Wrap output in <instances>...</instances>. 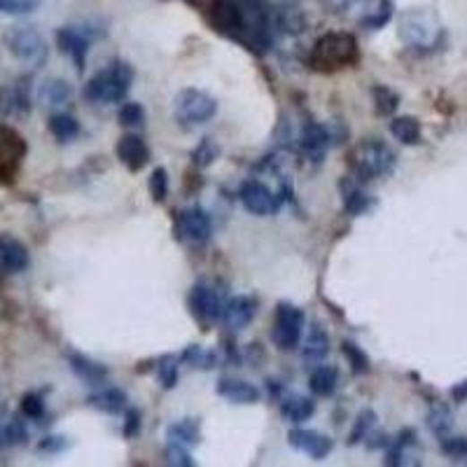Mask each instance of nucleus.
I'll use <instances>...</instances> for the list:
<instances>
[{"label":"nucleus","mask_w":467,"mask_h":467,"mask_svg":"<svg viewBox=\"0 0 467 467\" xmlns=\"http://www.w3.org/2000/svg\"><path fill=\"white\" fill-rule=\"evenodd\" d=\"M215 113H218V101H215V96H211L203 89H183V91H177L176 101H173L176 122L185 129L206 125L215 117Z\"/></svg>","instance_id":"nucleus-4"},{"label":"nucleus","mask_w":467,"mask_h":467,"mask_svg":"<svg viewBox=\"0 0 467 467\" xmlns=\"http://www.w3.org/2000/svg\"><path fill=\"white\" fill-rule=\"evenodd\" d=\"M211 24L218 33L231 38V40L243 42V38H246V17H243V7L238 0H213Z\"/></svg>","instance_id":"nucleus-10"},{"label":"nucleus","mask_w":467,"mask_h":467,"mask_svg":"<svg viewBox=\"0 0 467 467\" xmlns=\"http://www.w3.org/2000/svg\"><path fill=\"white\" fill-rule=\"evenodd\" d=\"M71 446V442L65 437H61V435H49V437H42L40 444H38V451H42V454H61V451H65Z\"/></svg>","instance_id":"nucleus-43"},{"label":"nucleus","mask_w":467,"mask_h":467,"mask_svg":"<svg viewBox=\"0 0 467 467\" xmlns=\"http://www.w3.org/2000/svg\"><path fill=\"white\" fill-rule=\"evenodd\" d=\"M451 397H454V402L458 404L467 402V379L461 381V384H455L454 388H451Z\"/></svg>","instance_id":"nucleus-46"},{"label":"nucleus","mask_w":467,"mask_h":467,"mask_svg":"<svg viewBox=\"0 0 467 467\" xmlns=\"http://www.w3.org/2000/svg\"><path fill=\"white\" fill-rule=\"evenodd\" d=\"M342 353L343 358H346V362L350 365V369H353V374L372 372V360H369V355H367L355 342H343Z\"/></svg>","instance_id":"nucleus-32"},{"label":"nucleus","mask_w":467,"mask_h":467,"mask_svg":"<svg viewBox=\"0 0 467 467\" xmlns=\"http://www.w3.org/2000/svg\"><path fill=\"white\" fill-rule=\"evenodd\" d=\"M372 99L374 113L379 115V117H391L397 110V106H400V96H397L391 87H385V84H376V87L372 89Z\"/></svg>","instance_id":"nucleus-30"},{"label":"nucleus","mask_w":467,"mask_h":467,"mask_svg":"<svg viewBox=\"0 0 467 467\" xmlns=\"http://www.w3.org/2000/svg\"><path fill=\"white\" fill-rule=\"evenodd\" d=\"M238 199H241L243 208L253 215H276L283 206V199L278 195H273L264 183L260 180H246L238 190Z\"/></svg>","instance_id":"nucleus-12"},{"label":"nucleus","mask_w":467,"mask_h":467,"mask_svg":"<svg viewBox=\"0 0 467 467\" xmlns=\"http://www.w3.org/2000/svg\"><path fill=\"white\" fill-rule=\"evenodd\" d=\"M428 428H430L437 437H444V435H449V430L454 428V414H451V409L442 402H435L428 411Z\"/></svg>","instance_id":"nucleus-31"},{"label":"nucleus","mask_w":467,"mask_h":467,"mask_svg":"<svg viewBox=\"0 0 467 467\" xmlns=\"http://www.w3.org/2000/svg\"><path fill=\"white\" fill-rule=\"evenodd\" d=\"M134 82V68L126 61H110L82 89V99L94 106H113L125 101Z\"/></svg>","instance_id":"nucleus-1"},{"label":"nucleus","mask_w":467,"mask_h":467,"mask_svg":"<svg viewBox=\"0 0 467 467\" xmlns=\"http://www.w3.org/2000/svg\"><path fill=\"white\" fill-rule=\"evenodd\" d=\"M334 131L330 129L327 125H318V122H308L307 126L302 129V152L307 154L308 160L320 161L325 157V152L330 150V145L334 143Z\"/></svg>","instance_id":"nucleus-18"},{"label":"nucleus","mask_w":467,"mask_h":467,"mask_svg":"<svg viewBox=\"0 0 467 467\" xmlns=\"http://www.w3.org/2000/svg\"><path fill=\"white\" fill-rule=\"evenodd\" d=\"M157 379H160L161 388H166V391L176 388L177 365H176V360H173V358H161L160 365H157Z\"/></svg>","instance_id":"nucleus-41"},{"label":"nucleus","mask_w":467,"mask_h":467,"mask_svg":"<svg viewBox=\"0 0 467 467\" xmlns=\"http://www.w3.org/2000/svg\"><path fill=\"white\" fill-rule=\"evenodd\" d=\"M119 125L126 126V129H143L145 122H148V115H145V108L136 101H129L119 108Z\"/></svg>","instance_id":"nucleus-34"},{"label":"nucleus","mask_w":467,"mask_h":467,"mask_svg":"<svg viewBox=\"0 0 467 467\" xmlns=\"http://www.w3.org/2000/svg\"><path fill=\"white\" fill-rule=\"evenodd\" d=\"M304 325H307V316H304L302 308L290 302H281L276 308V318H273V343L278 349L292 350L302 342Z\"/></svg>","instance_id":"nucleus-7"},{"label":"nucleus","mask_w":467,"mask_h":467,"mask_svg":"<svg viewBox=\"0 0 467 467\" xmlns=\"http://www.w3.org/2000/svg\"><path fill=\"white\" fill-rule=\"evenodd\" d=\"M257 308L260 302L250 295H237L227 299L225 304V314H222V323L225 327H229L231 332H241L243 327H248L250 323L257 316Z\"/></svg>","instance_id":"nucleus-16"},{"label":"nucleus","mask_w":467,"mask_h":467,"mask_svg":"<svg viewBox=\"0 0 467 467\" xmlns=\"http://www.w3.org/2000/svg\"><path fill=\"white\" fill-rule=\"evenodd\" d=\"M19 409H22V416L29 420H42L45 419V411H48V407H45V397L40 395V393H26L24 397H22V402H19Z\"/></svg>","instance_id":"nucleus-35"},{"label":"nucleus","mask_w":467,"mask_h":467,"mask_svg":"<svg viewBox=\"0 0 467 467\" xmlns=\"http://www.w3.org/2000/svg\"><path fill=\"white\" fill-rule=\"evenodd\" d=\"M339 187H342L343 192V208H346V213L349 215H365L367 211H372L374 208L372 195L362 190L355 177L353 180L346 177Z\"/></svg>","instance_id":"nucleus-22"},{"label":"nucleus","mask_w":467,"mask_h":467,"mask_svg":"<svg viewBox=\"0 0 467 467\" xmlns=\"http://www.w3.org/2000/svg\"><path fill=\"white\" fill-rule=\"evenodd\" d=\"M106 30H99V26H61L56 29V48L65 54V56H71V61L75 64L77 73L84 71V65H87V56H89V45L96 40V38H101Z\"/></svg>","instance_id":"nucleus-6"},{"label":"nucleus","mask_w":467,"mask_h":467,"mask_svg":"<svg viewBox=\"0 0 467 467\" xmlns=\"http://www.w3.org/2000/svg\"><path fill=\"white\" fill-rule=\"evenodd\" d=\"M40 0H0V14L7 17H22V14L36 13Z\"/></svg>","instance_id":"nucleus-39"},{"label":"nucleus","mask_w":467,"mask_h":467,"mask_svg":"<svg viewBox=\"0 0 467 467\" xmlns=\"http://www.w3.org/2000/svg\"><path fill=\"white\" fill-rule=\"evenodd\" d=\"M281 414L290 423H304L316 414V402L304 395H285L281 402Z\"/></svg>","instance_id":"nucleus-25"},{"label":"nucleus","mask_w":467,"mask_h":467,"mask_svg":"<svg viewBox=\"0 0 467 467\" xmlns=\"http://www.w3.org/2000/svg\"><path fill=\"white\" fill-rule=\"evenodd\" d=\"M164 455H166V463H169V465H180V467L195 465V458H192V454L187 451V446H183V444L169 442Z\"/></svg>","instance_id":"nucleus-40"},{"label":"nucleus","mask_w":467,"mask_h":467,"mask_svg":"<svg viewBox=\"0 0 467 467\" xmlns=\"http://www.w3.org/2000/svg\"><path fill=\"white\" fill-rule=\"evenodd\" d=\"M5 444V435H3V428H0V446Z\"/></svg>","instance_id":"nucleus-47"},{"label":"nucleus","mask_w":467,"mask_h":467,"mask_svg":"<svg viewBox=\"0 0 467 467\" xmlns=\"http://www.w3.org/2000/svg\"><path fill=\"white\" fill-rule=\"evenodd\" d=\"M227 297L211 283H196L190 290V311L202 325L222 323Z\"/></svg>","instance_id":"nucleus-9"},{"label":"nucleus","mask_w":467,"mask_h":467,"mask_svg":"<svg viewBox=\"0 0 467 467\" xmlns=\"http://www.w3.org/2000/svg\"><path fill=\"white\" fill-rule=\"evenodd\" d=\"M374 423H376V414H374L372 409H362L360 414H358V419H355L353 428H350V435H349L350 446L358 442H362V439L369 435V430L374 428Z\"/></svg>","instance_id":"nucleus-37"},{"label":"nucleus","mask_w":467,"mask_h":467,"mask_svg":"<svg viewBox=\"0 0 467 467\" xmlns=\"http://www.w3.org/2000/svg\"><path fill=\"white\" fill-rule=\"evenodd\" d=\"M439 449H442L446 458H454V461L467 458V437H446L444 435L442 442H439Z\"/></svg>","instance_id":"nucleus-42"},{"label":"nucleus","mask_w":467,"mask_h":467,"mask_svg":"<svg viewBox=\"0 0 467 467\" xmlns=\"http://www.w3.org/2000/svg\"><path fill=\"white\" fill-rule=\"evenodd\" d=\"M30 266V253L13 234H0V276L26 272Z\"/></svg>","instance_id":"nucleus-13"},{"label":"nucleus","mask_w":467,"mask_h":467,"mask_svg":"<svg viewBox=\"0 0 467 467\" xmlns=\"http://www.w3.org/2000/svg\"><path fill=\"white\" fill-rule=\"evenodd\" d=\"M26 157L24 136L0 122V185H13Z\"/></svg>","instance_id":"nucleus-8"},{"label":"nucleus","mask_w":467,"mask_h":467,"mask_svg":"<svg viewBox=\"0 0 467 467\" xmlns=\"http://www.w3.org/2000/svg\"><path fill=\"white\" fill-rule=\"evenodd\" d=\"M150 196H152L154 203H164L166 196H169V173L166 169H154L152 176H150Z\"/></svg>","instance_id":"nucleus-38"},{"label":"nucleus","mask_w":467,"mask_h":467,"mask_svg":"<svg viewBox=\"0 0 467 467\" xmlns=\"http://www.w3.org/2000/svg\"><path fill=\"white\" fill-rule=\"evenodd\" d=\"M48 126L49 134L59 143H71L80 136V122L68 113H54Z\"/></svg>","instance_id":"nucleus-29"},{"label":"nucleus","mask_w":467,"mask_h":467,"mask_svg":"<svg viewBox=\"0 0 467 467\" xmlns=\"http://www.w3.org/2000/svg\"><path fill=\"white\" fill-rule=\"evenodd\" d=\"M115 154L131 173L143 171L150 164L148 143L143 141L138 134H126V136L119 138L117 145H115Z\"/></svg>","instance_id":"nucleus-17"},{"label":"nucleus","mask_w":467,"mask_h":467,"mask_svg":"<svg viewBox=\"0 0 467 467\" xmlns=\"http://www.w3.org/2000/svg\"><path fill=\"white\" fill-rule=\"evenodd\" d=\"M218 395L231 404H257L262 400V391L257 385L241 379H222L218 384Z\"/></svg>","instance_id":"nucleus-21"},{"label":"nucleus","mask_w":467,"mask_h":467,"mask_svg":"<svg viewBox=\"0 0 467 467\" xmlns=\"http://www.w3.org/2000/svg\"><path fill=\"white\" fill-rule=\"evenodd\" d=\"M87 404L96 411H103V414H110V416H117L122 411H126L129 407V397L122 388L117 385H108V388H99L96 393L87 397Z\"/></svg>","instance_id":"nucleus-20"},{"label":"nucleus","mask_w":467,"mask_h":467,"mask_svg":"<svg viewBox=\"0 0 467 467\" xmlns=\"http://www.w3.org/2000/svg\"><path fill=\"white\" fill-rule=\"evenodd\" d=\"M180 362L196 367V369H213V367H218V355L213 350L202 349V346H187L180 355Z\"/></svg>","instance_id":"nucleus-33"},{"label":"nucleus","mask_w":467,"mask_h":467,"mask_svg":"<svg viewBox=\"0 0 467 467\" xmlns=\"http://www.w3.org/2000/svg\"><path fill=\"white\" fill-rule=\"evenodd\" d=\"M391 134L395 141H400L402 145H419L423 134H420V122L411 115H402V117H395L391 122Z\"/></svg>","instance_id":"nucleus-27"},{"label":"nucleus","mask_w":467,"mask_h":467,"mask_svg":"<svg viewBox=\"0 0 467 467\" xmlns=\"http://www.w3.org/2000/svg\"><path fill=\"white\" fill-rule=\"evenodd\" d=\"M327 353H330V334L316 323V325L308 327L307 339H304V349H302L304 360L320 365V362L327 358Z\"/></svg>","instance_id":"nucleus-23"},{"label":"nucleus","mask_w":467,"mask_h":467,"mask_svg":"<svg viewBox=\"0 0 467 467\" xmlns=\"http://www.w3.org/2000/svg\"><path fill=\"white\" fill-rule=\"evenodd\" d=\"M73 89L65 80H48L40 87V101L48 108H61L71 101Z\"/></svg>","instance_id":"nucleus-28"},{"label":"nucleus","mask_w":467,"mask_h":467,"mask_svg":"<svg viewBox=\"0 0 467 467\" xmlns=\"http://www.w3.org/2000/svg\"><path fill=\"white\" fill-rule=\"evenodd\" d=\"M68 365H71V372L75 374L77 379L89 385H96V388L101 384H106L108 376H110L106 365L91 360V358H87V355L82 353H75V350L68 353Z\"/></svg>","instance_id":"nucleus-19"},{"label":"nucleus","mask_w":467,"mask_h":467,"mask_svg":"<svg viewBox=\"0 0 467 467\" xmlns=\"http://www.w3.org/2000/svg\"><path fill=\"white\" fill-rule=\"evenodd\" d=\"M166 435H169V442L183 444V446H196V444L202 442V426L195 419H180L169 426Z\"/></svg>","instance_id":"nucleus-26"},{"label":"nucleus","mask_w":467,"mask_h":467,"mask_svg":"<svg viewBox=\"0 0 467 467\" xmlns=\"http://www.w3.org/2000/svg\"><path fill=\"white\" fill-rule=\"evenodd\" d=\"M360 61V49L350 33H325L311 49L308 64L318 73H337Z\"/></svg>","instance_id":"nucleus-2"},{"label":"nucleus","mask_w":467,"mask_h":467,"mask_svg":"<svg viewBox=\"0 0 467 467\" xmlns=\"http://www.w3.org/2000/svg\"><path fill=\"white\" fill-rule=\"evenodd\" d=\"M288 442H290L292 449L299 451V454L311 455L314 461H323V458H327L332 446H334L327 435H320V432L308 430V428H295V430H290Z\"/></svg>","instance_id":"nucleus-15"},{"label":"nucleus","mask_w":467,"mask_h":467,"mask_svg":"<svg viewBox=\"0 0 467 467\" xmlns=\"http://www.w3.org/2000/svg\"><path fill=\"white\" fill-rule=\"evenodd\" d=\"M141 411L138 409H131L126 407V414H125V428H122V435L126 439H134L138 437V432H141Z\"/></svg>","instance_id":"nucleus-44"},{"label":"nucleus","mask_w":467,"mask_h":467,"mask_svg":"<svg viewBox=\"0 0 467 467\" xmlns=\"http://www.w3.org/2000/svg\"><path fill=\"white\" fill-rule=\"evenodd\" d=\"M176 234L180 241L190 243V246L206 243L211 234H213V220H211V215L203 208H185L176 218Z\"/></svg>","instance_id":"nucleus-11"},{"label":"nucleus","mask_w":467,"mask_h":467,"mask_svg":"<svg viewBox=\"0 0 467 467\" xmlns=\"http://www.w3.org/2000/svg\"><path fill=\"white\" fill-rule=\"evenodd\" d=\"M339 385V369L332 365H318L308 376V388L316 397H330Z\"/></svg>","instance_id":"nucleus-24"},{"label":"nucleus","mask_w":467,"mask_h":467,"mask_svg":"<svg viewBox=\"0 0 467 467\" xmlns=\"http://www.w3.org/2000/svg\"><path fill=\"white\" fill-rule=\"evenodd\" d=\"M33 110V99H30V87L24 82L0 87V117L24 119Z\"/></svg>","instance_id":"nucleus-14"},{"label":"nucleus","mask_w":467,"mask_h":467,"mask_svg":"<svg viewBox=\"0 0 467 467\" xmlns=\"http://www.w3.org/2000/svg\"><path fill=\"white\" fill-rule=\"evenodd\" d=\"M5 42L14 59L24 61V64L33 65V68H40V65L48 64V42L33 26H17V29L7 33Z\"/></svg>","instance_id":"nucleus-5"},{"label":"nucleus","mask_w":467,"mask_h":467,"mask_svg":"<svg viewBox=\"0 0 467 467\" xmlns=\"http://www.w3.org/2000/svg\"><path fill=\"white\" fill-rule=\"evenodd\" d=\"M215 157H218V148H215L213 143L208 141V138L202 143V145H199V148L195 150V161H196V164H199V166L213 164Z\"/></svg>","instance_id":"nucleus-45"},{"label":"nucleus","mask_w":467,"mask_h":467,"mask_svg":"<svg viewBox=\"0 0 467 467\" xmlns=\"http://www.w3.org/2000/svg\"><path fill=\"white\" fill-rule=\"evenodd\" d=\"M395 164V152L376 138H367V141L358 143L349 154V166L353 171V177L362 180V183L391 176Z\"/></svg>","instance_id":"nucleus-3"},{"label":"nucleus","mask_w":467,"mask_h":467,"mask_svg":"<svg viewBox=\"0 0 467 467\" xmlns=\"http://www.w3.org/2000/svg\"><path fill=\"white\" fill-rule=\"evenodd\" d=\"M3 435H5L7 446H24L29 442V428H26L22 416H13V419L7 420V426L3 428Z\"/></svg>","instance_id":"nucleus-36"}]
</instances>
